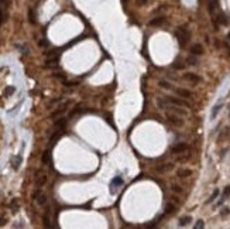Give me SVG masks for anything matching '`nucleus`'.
<instances>
[{"label":"nucleus","instance_id":"nucleus-1","mask_svg":"<svg viewBox=\"0 0 230 229\" xmlns=\"http://www.w3.org/2000/svg\"><path fill=\"white\" fill-rule=\"evenodd\" d=\"M175 36L178 38V42H179L181 47H185V45H187V42H188V40H189V31H188L185 27H179V28L177 30Z\"/></svg>","mask_w":230,"mask_h":229},{"label":"nucleus","instance_id":"nucleus-2","mask_svg":"<svg viewBox=\"0 0 230 229\" xmlns=\"http://www.w3.org/2000/svg\"><path fill=\"white\" fill-rule=\"evenodd\" d=\"M168 103H172V105H177V106H184V108H189V103L179 99V98H174V96H165L164 98Z\"/></svg>","mask_w":230,"mask_h":229},{"label":"nucleus","instance_id":"nucleus-3","mask_svg":"<svg viewBox=\"0 0 230 229\" xmlns=\"http://www.w3.org/2000/svg\"><path fill=\"white\" fill-rule=\"evenodd\" d=\"M167 119H168V122H169L171 124H174V126H177V127L184 126V120H182L179 116H177V113H168L167 114Z\"/></svg>","mask_w":230,"mask_h":229},{"label":"nucleus","instance_id":"nucleus-4","mask_svg":"<svg viewBox=\"0 0 230 229\" xmlns=\"http://www.w3.org/2000/svg\"><path fill=\"white\" fill-rule=\"evenodd\" d=\"M184 79L188 81V82H191L192 85H196V83H199V82L202 81L200 76L196 75V74H193V72H187V74L184 75Z\"/></svg>","mask_w":230,"mask_h":229},{"label":"nucleus","instance_id":"nucleus-5","mask_svg":"<svg viewBox=\"0 0 230 229\" xmlns=\"http://www.w3.org/2000/svg\"><path fill=\"white\" fill-rule=\"evenodd\" d=\"M187 150H188V144L187 143H177L171 149V152L175 153V154H182V153H185Z\"/></svg>","mask_w":230,"mask_h":229},{"label":"nucleus","instance_id":"nucleus-6","mask_svg":"<svg viewBox=\"0 0 230 229\" xmlns=\"http://www.w3.org/2000/svg\"><path fill=\"white\" fill-rule=\"evenodd\" d=\"M189 51H191L192 55H202V54L205 52V48H203L202 44L196 42V44H192V47L189 48Z\"/></svg>","mask_w":230,"mask_h":229},{"label":"nucleus","instance_id":"nucleus-7","mask_svg":"<svg viewBox=\"0 0 230 229\" xmlns=\"http://www.w3.org/2000/svg\"><path fill=\"white\" fill-rule=\"evenodd\" d=\"M172 168H174V164H171V163H168V164H159V165L155 167V170L158 173H167V171H171Z\"/></svg>","mask_w":230,"mask_h":229},{"label":"nucleus","instance_id":"nucleus-8","mask_svg":"<svg viewBox=\"0 0 230 229\" xmlns=\"http://www.w3.org/2000/svg\"><path fill=\"white\" fill-rule=\"evenodd\" d=\"M177 175H178L179 178H187V177H191V175H192V170H189V168H179V170L177 171Z\"/></svg>","mask_w":230,"mask_h":229},{"label":"nucleus","instance_id":"nucleus-9","mask_svg":"<svg viewBox=\"0 0 230 229\" xmlns=\"http://www.w3.org/2000/svg\"><path fill=\"white\" fill-rule=\"evenodd\" d=\"M175 92H177V95H179L181 98H192V92L191 91H188V89L178 88V89H175Z\"/></svg>","mask_w":230,"mask_h":229},{"label":"nucleus","instance_id":"nucleus-10","mask_svg":"<svg viewBox=\"0 0 230 229\" xmlns=\"http://www.w3.org/2000/svg\"><path fill=\"white\" fill-rule=\"evenodd\" d=\"M67 123H68V120H67L65 117H59L58 120L54 122V127H55V129H64V127L67 126Z\"/></svg>","mask_w":230,"mask_h":229},{"label":"nucleus","instance_id":"nucleus-11","mask_svg":"<svg viewBox=\"0 0 230 229\" xmlns=\"http://www.w3.org/2000/svg\"><path fill=\"white\" fill-rule=\"evenodd\" d=\"M68 105H69V102H67V103H64L62 106H59L55 112H52L51 113V117H57V116H59V114H62L65 111H67V108H68Z\"/></svg>","mask_w":230,"mask_h":229},{"label":"nucleus","instance_id":"nucleus-12","mask_svg":"<svg viewBox=\"0 0 230 229\" xmlns=\"http://www.w3.org/2000/svg\"><path fill=\"white\" fill-rule=\"evenodd\" d=\"M165 111H172L174 113H177V114H181V116H187V111L177 108V105H174V106H167V109H165Z\"/></svg>","mask_w":230,"mask_h":229},{"label":"nucleus","instance_id":"nucleus-13","mask_svg":"<svg viewBox=\"0 0 230 229\" xmlns=\"http://www.w3.org/2000/svg\"><path fill=\"white\" fill-rule=\"evenodd\" d=\"M61 136H62V129H58V132H55V133H54V136L49 139V144H51V146H54V144H55V142H57L58 139H61Z\"/></svg>","mask_w":230,"mask_h":229},{"label":"nucleus","instance_id":"nucleus-14","mask_svg":"<svg viewBox=\"0 0 230 229\" xmlns=\"http://www.w3.org/2000/svg\"><path fill=\"white\" fill-rule=\"evenodd\" d=\"M164 21H165V17H157V19L150 21V26L151 27H159L161 24H164Z\"/></svg>","mask_w":230,"mask_h":229},{"label":"nucleus","instance_id":"nucleus-15","mask_svg":"<svg viewBox=\"0 0 230 229\" xmlns=\"http://www.w3.org/2000/svg\"><path fill=\"white\" fill-rule=\"evenodd\" d=\"M220 108H222V102H217L215 106H213V109H212V113H210V119L213 120L216 116H217V113H219V111H220Z\"/></svg>","mask_w":230,"mask_h":229},{"label":"nucleus","instance_id":"nucleus-16","mask_svg":"<svg viewBox=\"0 0 230 229\" xmlns=\"http://www.w3.org/2000/svg\"><path fill=\"white\" fill-rule=\"evenodd\" d=\"M191 222H192V216L185 215V216H182V218L179 219V226H187V225H189Z\"/></svg>","mask_w":230,"mask_h":229},{"label":"nucleus","instance_id":"nucleus-17","mask_svg":"<svg viewBox=\"0 0 230 229\" xmlns=\"http://www.w3.org/2000/svg\"><path fill=\"white\" fill-rule=\"evenodd\" d=\"M49 160H51V152L49 150H45L44 154H42V157H41V161L44 164H47V163H49Z\"/></svg>","mask_w":230,"mask_h":229},{"label":"nucleus","instance_id":"nucleus-18","mask_svg":"<svg viewBox=\"0 0 230 229\" xmlns=\"http://www.w3.org/2000/svg\"><path fill=\"white\" fill-rule=\"evenodd\" d=\"M20 164H21V156H17L13 158V168L14 170H18L20 168Z\"/></svg>","mask_w":230,"mask_h":229},{"label":"nucleus","instance_id":"nucleus-19","mask_svg":"<svg viewBox=\"0 0 230 229\" xmlns=\"http://www.w3.org/2000/svg\"><path fill=\"white\" fill-rule=\"evenodd\" d=\"M167 103H168V102H167L165 99H162V98H158V99H157V105L159 106V109H164V111H165L167 106H168Z\"/></svg>","mask_w":230,"mask_h":229},{"label":"nucleus","instance_id":"nucleus-20","mask_svg":"<svg viewBox=\"0 0 230 229\" xmlns=\"http://www.w3.org/2000/svg\"><path fill=\"white\" fill-rule=\"evenodd\" d=\"M37 202H38V205H45V204H47V197H45L44 194L40 192L38 197H37Z\"/></svg>","mask_w":230,"mask_h":229},{"label":"nucleus","instance_id":"nucleus-21","mask_svg":"<svg viewBox=\"0 0 230 229\" xmlns=\"http://www.w3.org/2000/svg\"><path fill=\"white\" fill-rule=\"evenodd\" d=\"M175 212V205H172V204H167L165 205V214L167 215H169V214H174Z\"/></svg>","mask_w":230,"mask_h":229},{"label":"nucleus","instance_id":"nucleus-22","mask_svg":"<svg viewBox=\"0 0 230 229\" xmlns=\"http://www.w3.org/2000/svg\"><path fill=\"white\" fill-rule=\"evenodd\" d=\"M217 197H219V190H215V191H213V194L209 197V199H208V202H206V204H212V202H213V201H215Z\"/></svg>","mask_w":230,"mask_h":229},{"label":"nucleus","instance_id":"nucleus-23","mask_svg":"<svg viewBox=\"0 0 230 229\" xmlns=\"http://www.w3.org/2000/svg\"><path fill=\"white\" fill-rule=\"evenodd\" d=\"M172 67H174V68H177V69H184V68H185V64H184L182 61L177 60V61L172 64Z\"/></svg>","mask_w":230,"mask_h":229},{"label":"nucleus","instance_id":"nucleus-24","mask_svg":"<svg viewBox=\"0 0 230 229\" xmlns=\"http://www.w3.org/2000/svg\"><path fill=\"white\" fill-rule=\"evenodd\" d=\"M121 184H123V180H121L120 177H116L115 180L112 181V184H110V187H112V188H115L116 185H121Z\"/></svg>","mask_w":230,"mask_h":229},{"label":"nucleus","instance_id":"nucleus-25","mask_svg":"<svg viewBox=\"0 0 230 229\" xmlns=\"http://www.w3.org/2000/svg\"><path fill=\"white\" fill-rule=\"evenodd\" d=\"M158 85L161 86V88H164V89H171L172 86H171V83L169 82H167V81H159L158 82Z\"/></svg>","mask_w":230,"mask_h":229},{"label":"nucleus","instance_id":"nucleus-26","mask_svg":"<svg viewBox=\"0 0 230 229\" xmlns=\"http://www.w3.org/2000/svg\"><path fill=\"white\" fill-rule=\"evenodd\" d=\"M45 183H47V177H45V175H41L38 180H37V187H38V188L40 187H42Z\"/></svg>","mask_w":230,"mask_h":229},{"label":"nucleus","instance_id":"nucleus-27","mask_svg":"<svg viewBox=\"0 0 230 229\" xmlns=\"http://www.w3.org/2000/svg\"><path fill=\"white\" fill-rule=\"evenodd\" d=\"M187 62H188L189 65H196V64H198V60H196L195 57H192L191 55V57H188V58H187Z\"/></svg>","mask_w":230,"mask_h":229},{"label":"nucleus","instance_id":"nucleus-28","mask_svg":"<svg viewBox=\"0 0 230 229\" xmlns=\"http://www.w3.org/2000/svg\"><path fill=\"white\" fill-rule=\"evenodd\" d=\"M28 20H30V23H31V24H34V23H36V16H34V11H33V10H30V11H28Z\"/></svg>","mask_w":230,"mask_h":229},{"label":"nucleus","instance_id":"nucleus-29","mask_svg":"<svg viewBox=\"0 0 230 229\" xmlns=\"http://www.w3.org/2000/svg\"><path fill=\"white\" fill-rule=\"evenodd\" d=\"M16 91V88L14 86H9V88H6V91H4V95L6 96H9V95H11L13 92Z\"/></svg>","mask_w":230,"mask_h":229},{"label":"nucleus","instance_id":"nucleus-30","mask_svg":"<svg viewBox=\"0 0 230 229\" xmlns=\"http://www.w3.org/2000/svg\"><path fill=\"white\" fill-rule=\"evenodd\" d=\"M195 229H199V228H205V222L202 221V219H199L196 224H195V226H193Z\"/></svg>","mask_w":230,"mask_h":229},{"label":"nucleus","instance_id":"nucleus-31","mask_svg":"<svg viewBox=\"0 0 230 229\" xmlns=\"http://www.w3.org/2000/svg\"><path fill=\"white\" fill-rule=\"evenodd\" d=\"M219 21H220V24H227V19H226L223 14L219 16Z\"/></svg>","mask_w":230,"mask_h":229},{"label":"nucleus","instance_id":"nucleus-32","mask_svg":"<svg viewBox=\"0 0 230 229\" xmlns=\"http://www.w3.org/2000/svg\"><path fill=\"white\" fill-rule=\"evenodd\" d=\"M230 195V185H227L226 188H225V191H223V195L222 197H225V198H227Z\"/></svg>","mask_w":230,"mask_h":229},{"label":"nucleus","instance_id":"nucleus-33","mask_svg":"<svg viewBox=\"0 0 230 229\" xmlns=\"http://www.w3.org/2000/svg\"><path fill=\"white\" fill-rule=\"evenodd\" d=\"M172 191H174V192H178V194H181V192H182V188H181L179 185H175V184H174V185H172Z\"/></svg>","mask_w":230,"mask_h":229},{"label":"nucleus","instance_id":"nucleus-34","mask_svg":"<svg viewBox=\"0 0 230 229\" xmlns=\"http://www.w3.org/2000/svg\"><path fill=\"white\" fill-rule=\"evenodd\" d=\"M44 225H45L47 228H51V224H49V219H48V216H47V215L44 216Z\"/></svg>","mask_w":230,"mask_h":229},{"label":"nucleus","instance_id":"nucleus-35","mask_svg":"<svg viewBox=\"0 0 230 229\" xmlns=\"http://www.w3.org/2000/svg\"><path fill=\"white\" fill-rule=\"evenodd\" d=\"M38 45L40 47H45V45H48V42H47V40H40Z\"/></svg>","mask_w":230,"mask_h":229},{"label":"nucleus","instance_id":"nucleus-36","mask_svg":"<svg viewBox=\"0 0 230 229\" xmlns=\"http://www.w3.org/2000/svg\"><path fill=\"white\" fill-rule=\"evenodd\" d=\"M230 214V209L229 208H223V212H222V215L225 216V215H229Z\"/></svg>","mask_w":230,"mask_h":229},{"label":"nucleus","instance_id":"nucleus-37","mask_svg":"<svg viewBox=\"0 0 230 229\" xmlns=\"http://www.w3.org/2000/svg\"><path fill=\"white\" fill-rule=\"evenodd\" d=\"M136 1H137V4H138V6H141V4H146L148 0H136Z\"/></svg>","mask_w":230,"mask_h":229},{"label":"nucleus","instance_id":"nucleus-38","mask_svg":"<svg viewBox=\"0 0 230 229\" xmlns=\"http://www.w3.org/2000/svg\"><path fill=\"white\" fill-rule=\"evenodd\" d=\"M4 222H6V219H4V218H0V225H3Z\"/></svg>","mask_w":230,"mask_h":229},{"label":"nucleus","instance_id":"nucleus-39","mask_svg":"<svg viewBox=\"0 0 230 229\" xmlns=\"http://www.w3.org/2000/svg\"><path fill=\"white\" fill-rule=\"evenodd\" d=\"M1 21H3V14H1V11H0V24H1Z\"/></svg>","mask_w":230,"mask_h":229},{"label":"nucleus","instance_id":"nucleus-40","mask_svg":"<svg viewBox=\"0 0 230 229\" xmlns=\"http://www.w3.org/2000/svg\"><path fill=\"white\" fill-rule=\"evenodd\" d=\"M227 38H229V41H230V31L227 33Z\"/></svg>","mask_w":230,"mask_h":229}]
</instances>
